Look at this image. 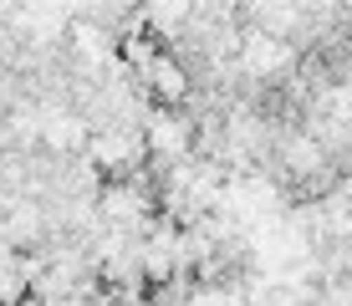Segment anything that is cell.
I'll list each match as a JSON object with an SVG mask.
<instances>
[{"instance_id":"6da1fadb","label":"cell","mask_w":352,"mask_h":306,"mask_svg":"<svg viewBox=\"0 0 352 306\" xmlns=\"http://www.w3.org/2000/svg\"><path fill=\"white\" fill-rule=\"evenodd\" d=\"M87 164L102 174V184L107 179H128V174H138V164L148 153H143V133L138 128H102V133H92L87 138Z\"/></svg>"}]
</instances>
